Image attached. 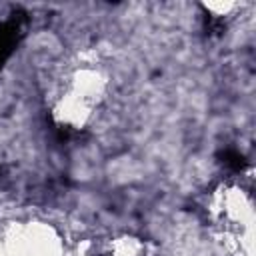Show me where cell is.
Returning a JSON list of instances; mask_svg holds the SVG:
<instances>
[{
  "label": "cell",
  "instance_id": "cell-1",
  "mask_svg": "<svg viewBox=\"0 0 256 256\" xmlns=\"http://www.w3.org/2000/svg\"><path fill=\"white\" fill-rule=\"evenodd\" d=\"M16 32H18V28H14V26H6V28H2V32H0V62L6 58V54L10 52V46L14 44V40H16Z\"/></svg>",
  "mask_w": 256,
  "mask_h": 256
}]
</instances>
